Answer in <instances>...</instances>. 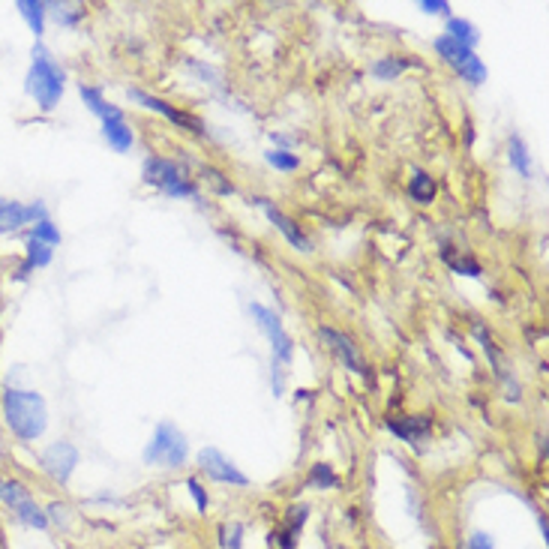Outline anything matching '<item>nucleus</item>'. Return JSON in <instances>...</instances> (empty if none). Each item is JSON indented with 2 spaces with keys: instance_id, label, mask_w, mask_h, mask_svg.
Wrapping results in <instances>:
<instances>
[{
  "instance_id": "4be33fe9",
  "label": "nucleus",
  "mask_w": 549,
  "mask_h": 549,
  "mask_svg": "<svg viewBox=\"0 0 549 549\" xmlns=\"http://www.w3.org/2000/svg\"><path fill=\"white\" fill-rule=\"evenodd\" d=\"M508 150H510V166L517 168L522 177H531V157H528L526 141H522L519 135H513L510 144H508Z\"/></svg>"
},
{
  "instance_id": "c85d7f7f",
  "label": "nucleus",
  "mask_w": 549,
  "mask_h": 549,
  "mask_svg": "<svg viewBox=\"0 0 549 549\" xmlns=\"http://www.w3.org/2000/svg\"><path fill=\"white\" fill-rule=\"evenodd\" d=\"M243 546V526L240 522H229L222 526V549H240Z\"/></svg>"
},
{
  "instance_id": "423d86ee",
  "label": "nucleus",
  "mask_w": 549,
  "mask_h": 549,
  "mask_svg": "<svg viewBox=\"0 0 549 549\" xmlns=\"http://www.w3.org/2000/svg\"><path fill=\"white\" fill-rule=\"evenodd\" d=\"M144 180H148L150 186L162 189V193L171 198H195V186L180 175V168L171 159L150 157L144 162Z\"/></svg>"
},
{
  "instance_id": "c9c22d12",
  "label": "nucleus",
  "mask_w": 549,
  "mask_h": 549,
  "mask_svg": "<svg viewBox=\"0 0 549 549\" xmlns=\"http://www.w3.org/2000/svg\"><path fill=\"white\" fill-rule=\"evenodd\" d=\"M274 141H276V144H292V139H288V135H279V132H274Z\"/></svg>"
},
{
  "instance_id": "20e7f679",
  "label": "nucleus",
  "mask_w": 549,
  "mask_h": 549,
  "mask_svg": "<svg viewBox=\"0 0 549 549\" xmlns=\"http://www.w3.org/2000/svg\"><path fill=\"white\" fill-rule=\"evenodd\" d=\"M186 438L184 432H180L175 423H159L157 429H153V438L148 441V447H144V463L148 465H162V468H180L186 463Z\"/></svg>"
},
{
  "instance_id": "cd10ccee",
  "label": "nucleus",
  "mask_w": 549,
  "mask_h": 549,
  "mask_svg": "<svg viewBox=\"0 0 549 549\" xmlns=\"http://www.w3.org/2000/svg\"><path fill=\"white\" fill-rule=\"evenodd\" d=\"M447 265H450L454 274H463V276H481L483 274L481 265H477L474 258H468V256H463V258H450L447 256Z\"/></svg>"
},
{
  "instance_id": "e433bc0d",
  "label": "nucleus",
  "mask_w": 549,
  "mask_h": 549,
  "mask_svg": "<svg viewBox=\"0 0 549 549\" xmlns=\"http://www.w3.org/2000/svg\"><path fill=\"white\" fill-rule=\"evenodd\" d=\"M0 204H4V198H0Z\"/></svg>"
},
{
  "instance_id": "dca6fc26",
  "label": "nucleus",
  "mask_w": 549,
  "mask_h": 549,
  "mask_svg": "<svg viewBox=\"0 0 549 549\" xmlns=\"http://www.w3.org/2000/svg\"><path fill=\"white\" fill-rule=\"evenodd\" d=\"M306 517H310V508H306V504H297V508L288 510L285 528L276 535L279 537V546H283V549H294V540H297V535H301Z\"/></svg>"
},
{
  "instance_id": "f3484780",
  "label": "nucleus",
  "mask_w": 549,
  "mask_h": 549,
  "mask_svg": "<svg viewBox=\"0 0 549 549\" xmlns=\"http://www.w3.org/2000/svg\"><path fill=\"white\" fill-rule=\"evenodd\" d=\"M15 9H18V15L27 22V27H31V33L40 40V36L45 33V4L42 0H18Z\"/></svg>"
},
{
  "instance_id": "473e14b6",
  "label": "nucleus",
  "mask_w": 549,
  "mask_h": 549,
  "mask_svg": "<svg viewBox=\"0 0 549 549\" xmlns=\"http://www.w3.org/2000/svg\"><path fill=\"white\" fill-rule=\"evenodd\" d=\"M67 513H69L67 504L54 501V504H49V510H45V517H49V522L54 519V522H58V526H60V522H67Z\"/></svg>"
},
{
  "instance_id": "2eb2a0df",
  "label": "nucleus",
  "mask_w": 549,
  "mask_h": 549,
  "mask_svg": "<svg viewBox=\"0 0 549 549\" xmlns=\"http://www.w3.org/2000/svg\"><path fill=\"white\" fill-rule=\"evenodd\" d=\"M103 135L117 153H126L132 148V130L123 123V117H108V121H103Z\"/></svg>"
},
{
  "instance_id": "f8f14e48",
  "label": "nucleus",
  "mask_w": 549,
  "mask_h": 549,
  "mask_svg": "<svg viewBox=\"0 0 549 549\" xmlns=\"http://www.w3.org/2000/svg\"><path fill=\"white\" fill-rule=\"evenodd\" d=\"M321 339L328 342V346L333 348V355H337L351 373H364V360H360L355 342H351L348 337H342V333H337L333 328H321Z\"/></svg>"
},
{
  "instance_id": "4468645a",
  "label": "nucleus",
  "mask_w": 549,
  "mask_h": 549,
  "mask_svg": "<svg viewBox=\"0 0 549 549\" xmlns=\"http://www.w3.org/2000/svg\"><path fill=\"white\" fill-rule=\"evenodd\" d=\"M429 418H423V414H414V418H405V420H391V432L393 436H400L402 441H409V445H418L420 438L429 436Z\"/></svg>"
},
{
  "instance_id": "aec40b11",
  "label": "nucleus",
  "mask_w": 549,
  "mask_h": 549,
  "mask_svg": "<svg viewBox=\"0 0 549 549\" xmlns=\"http://www.w3.org/2000/svg\"><path fill=\"white\" fill-rule=\"evenodd\" d=\"M447 40H454L459 45H465V49H474L477 40H481V33H477V27L472 22H465V18H450L447 22Z\"/></svg>"
},
{
  "instance_id": "f03ea898",
  "label": "nucleus",
  "mask_w": 549,
  "mask_h": 549,
  "mask_svg": "<svg viewBox=\"0 0 549 549\" xmlns=\"http://www.w3.org/2000/svg\"><path fill=\"white\" fill-rule=\"evenodd\" d=\"M63 78L67 76H63L60 63L51 58V51L45 49V45L36 42L33 45V63H31L27 78H24L27 96H33L42 112H51V108H58L60 96H63Z\"/></svg>"
},
{
  "instance_id": "393cba45",
  "label": "nucleus",
  "mask_w": 549,
  "mask_h": 549,
  "mask_svg": "<svg viewBox=\"0 0 549 549\" xmlns=\"http://www.w3.org/2000/svg\"><path fill=\"white\" fill-rule=\"evenodd\" d=\"M409 67L405 60H396V58H382L378 63H373V76L375 78H382V81H393L400 72Z\"/></svg>"
},
{
  "instance_id": "bb28decb",
  "label": "nucleus",
  "mask_w": 549,
  "mask_h": 549,
  "mask_svg": "<svg viewBox=\"0 0 549 549\" xmlns=\"http://www.w3.org/2000/svg\"><path fill=\"white\" fill-rule=\"evenodd\" d=\"M31 238L49 243V247H58V243H60V229L51 220H42V222H36L33 229H31Z\"/></svg>"
},
{
  "instance_id": "a878e982",
  "label": "nucleus",
  "mask_w": 549,
  "mask_h": 549,
  "mask_svg": "<svg viewBox=\"0 0 549 549\" xmlns=\"http://www.w3.org/2000/svg\"><path fill=\"white\" fill-rule=\"evenodd\" d=\"M265 159H267V166H274L276 171H294L297 166H301V159H297L294 153L283 150V148L267 150V153H265Z\"/></svg>"
},
{
  "instance_id": "a211bd4d",
  "label": "nucleus",
  "mask_w": 549,
  "mask_h": 549,
  "mask_svg": "<svg viewBox=\"0 0 549 549\" xmlns=\"http://www.w3.org/2000/svg\"><path fill=\"white\" fill-rule=\"evenodd\" d=\"M22 225H31V220H27V204H18V202L0 204V234L18 231Z\"/></svg>"
},
{
  "instance_id": "c756f323",
  "label": "nucleus",
  "mask_w": 549,
  "mask_h": 549,
  "mask_svg": "<svg viewBox=\"0 0 549 549\" xmlns=\"http://www.w3.org/2000/svg\"><path fill=\"white\" fill-rule=\"evenodd\" d=\"M204 177L211 180L216 193H222V195H231V193H234V186H231L229 180H225V177H222V175H220V171H216V168H204Z\"/></svg>"
},
{
  "instance_id": "7ed1b4c3",
  "label": "nucleus",
  "mask_w": 549,
  "mask_h": 549,
  "mask_svg": "<svg viewBox=\"0 0 549 549\" xmlns=\"http://www.w3.org/2000/svg\"><path fill=\"white\" fill-rule=\"evenodd\" d=\"M249 312L261 328V333L270 339V346H274V393L279 396L283 393V375H285V366L292 364L294 346H292V339H288V333L283 330V321H279V315L274 310H267V306H261V303H249Z\"/></svg>"
},
{
  "instance_id": "6ab92c4d",
  "label": "nucleus",
  "mask_w": 549,
  "mask_h": 549,
  "mask_svg": "<svg viewBox=\"0 0 549 549\" xmlns=\"http://www.w3.org/2000/svg\"><path fill=\"white\" fill-rule=\"evenodd\" d=\"M78 94H81V99H85V105L90 108V112L99 114V117H103V121H108V117H123V114H121V108L108 105V103H105V96L99 94L96 87L81 85V87H78Z\"/></svg>"
},
{
  "instance_id": "1a4fd4ad",
  "label": "nucleus",
  "mask_w": 549,
  "mask_h": 549,
  "mask_svg": "<svg viewBox=\"0 0 549 549\" xmlns=\"http://www.w3.org/2000/svg\"><path fill=\"white\" fill-rule=\"evenodd\" d=\"M198 463H202L204 474H211L216 483H231V486H247L249 477L231 463L229 456H222L216 447H202L198 450Z\"/></svg>"
},
{
  "instance_id": "ddd939ff",
  "label": "nucleus",
  "mask_w": 549,
  "mask_h": 549,
  "mask_svg": "<svg viewBox=\"0 0 549 549\" xmlns=\"http://www.w3.org/2000/svg\"><path fill=\"white\" fill-rule=\"evenodd\" d=\"M51 256H54V247H49V243H42L36 238H27V243H24V265H22V270H18V279H27V276H31V270H36V267L51 265Z\"/></svg>"
},
{
  "instance_id": "9b49d317",
  "label": "nucleus",
  "mask_w": 549,
  "mask_h": 549,
  "mask_svg": "<svg viewBox=\"0 0 549 549\" xmlns=\"http://www.w3.org/2000/svg\"><path fill=\"white\" fill-rule=\"evenodd\" d=\"M256 204L258 207H265V213H267V220L276 225L279 231H283V238L292 243L294 249H301V252H312V243H310V238H306V234L301 231V225H297L294 220H288V216L283 213V211H276L274 204L267 202V198H256Z\"/></svg>"
},
{
  "instance_id": "b1692460",
  "label": "nucleus",
  "mask_w": 549,
  "mask_h": 549,
  "mask_svg": "<svg viewBox=\"0 0 549 549\" xmlns=\"http://www.w3.org/2000/svg\"><path fill=\"white\" fill-rule=\"evenodd\" d=\"M45 15H51L54 22L63 27H76L81 18V9L76 6H60V4H45Z\"/></svg>"
},
{
  "instance_id": "5701e85b",
  "label": "nucleus",
  "mask_w": 549,
  "mask_h": 549,
  "mask_svg": "<svg viewBox=\"0 0 549 549\" xmlns=\"http://www.w3.org/2000/svg\"><path fill=\"white\" fill-rule=\"evenodd\" d=\"M337 483H339V477L333 474V468L324 465V463L312 465L310 477H306V486H310V490H330V486H337Z\"/></svg>"
},
{
  "instance_id": "72a5a7b5",
  "label": "nucleus",
  "mask_w": 549,
  "mask_h": 549,
  "mask_svg": "<svg viewBox=\"0 0 549 549\" xmlns=\"http://www.w3.org/2000/svg\"><path fill=\"white\" fill-rule=\"evenodd\" d=\"M418 9H423V13H429V15H441V13H447V4L445 0H420Z\"/></svg>"
},
{
  "instance_id": "0eeeda50",
  "label": "nucleus",
  "mask_w": 549,
  "mask_h": 549,
  "mask_svg": "<svg viewBox=\"0 0 549 549\" xmlns=\"http://www.w3.org/2000/svg\"><path fill=\"white\" fill-rule=\"evenodd\" d=\"M436 51H438L441 58H445L450 67H454L465 81H472V85H483V81H486V67H483V60L474 54V49H465V45L447 40V36H438V40H436Z\"/></svg>"
},
{
  "instance_id": "412c9836",
  "label": "nucleus",
  "mask_w": 549,
  "mask_h": 549,
  "mask_svg": "<svg viewBox=\"0 0 549 549\" xmlns=\"http://www.w3.org/2000/svg\"><path fill=\"white\" fill-rule=\"evenodd\" d=\"M409 195L414 198V202L429 204L432 198H436V184H432V177L423 175V171H414V177L409 184Z\"/></svg>"
},
{
  "instance_id": "f257e3e1",
  "label": "nucleus",
  "mask_w": 549,
  "mask_h": 549,
  "mask_svg": "<svg viewBox=\"0 0 549 549\" xmlns=\"http://www.w3.org/2000/svg\"><path fill=\"white\" fill-rule=\"evenodd\" d=\"M0 405H4L6 427L22 441H36L49 427V409H45V400L36 391L6 387Z\"/></svg>"
},
{
  "instance_id": "7c9ffc66",
  "label": "nucleus",
  "mask_w": 549,
  "mask_h": 549,
  "mask_svg": "<svg viewBox=\"0 0 549 549\" xmlns=\"http://www.w3.org/2000/svg\"><path fill=\"white\" fill-rule=\"evenodd\" d=\"M186 490H189V495L195 499V508L204 513V510H207V492H204V486L198 483L195 477H189V481H186Z\"/></svg>"
},
{
  "instance_id": "f704fd0d",
  "label": "nucleus",
  "mask_w": 549,
  "mask_h": 549,
  "mask_svg": "<svg viewBox=\"0 0 549 549\" xmlns=\"http://www.w3.org/2000/svg\"><path fill=\"white\" fill-rule=\"evenodd\" d=\"M537 526H540V537H544V540H546V535H549V531H546V519H544V517H540V519H537Z\"/></svg>"
},
{
  "instance_id": "2f4dec72",
  "label": "nucleus",
  "mask_w": 549,
  "mask_h": 549,
  "mask_svg": "<svg viewBox=\"0 0 549 549\" xmlns=\"http://www.w3.org/2000/svg\"><path fill=\"white\" fill-rule=\"evenodd\" d=\"M468 549H495V540L486 531H477V535L468 537Z\"/></svg>"
},
{
  "instance_id": "9d476101",
  "label": "nucleus",
  "mask_w": 549,
  "mask_h": 549,
  "mask_svg": "<svg viewBox=\"0 0 549 549\" xmlns=\"http://www.w3.org/2000/svg\"><path fill=\"white\" fill-rule=\"evenodd\" d=\"M126 96H130V99H135V103H141L144 108H150V112H159V114H166L171 123L184 126V130L202 132V121H195L193 114H184V112H177V108H171V105L166 103V99H157V96L144 94V90H139V87H130V90H126Z\"/></svg>"
},
{
  "instance_id": "6e6552de",
  "label": "nucleus",
  "mask_w": 549,
  "mask_h": 549,
  "mask_svg": "<svg viewBox=\"0 0 549 549\" xmlns=\"http://www.w3.org/2000/svg\"><path fill=\"white\" fill-rule=\"evenodd\" d=\"M40 465H42V472L51 477V481L67 483L72 477V472H76V465H78V447L69 445V441H54V445H49L42 450Z\"/></svg>"
},
{
  "instance_id": "39448f33",
  "label": "nucleus",
  "mask_w": 549,
  "mask_h": 549,
  "mask_svg": "<svg viewBox=\"0 0 549 549\" xmlns=\"http://www.w3.org/2000/svg\"><path fill=\"white\" fill-rule=\"evenodd\" d=\"M0 501H4L6 508L15 513V519L24 522V526L40 528V531L49 528V517H45V510L36 504L31 490L22 486L18 481H4V477H0Z\"/></svg>"
}]
</instances>
